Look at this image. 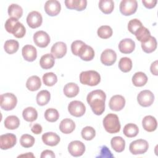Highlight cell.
<instances>
[{
  "label": "cell",
  "mask_w": 158,
  "mask_h": 158,
  "mask_svg": "<svg viewBox=\"0 0 158 158\" xmlns=\"http://www.w3.org/2000/svg\"><path fill=\"white\" fill-rule=\"evenodd\" d=\"M64 2L67 8L75 9L78 11L84 10L87 5V1L86 0H65Z\"/></svg>",
  "instance_id": "44dd1931"
},
{
  "label": "cell",
  "mask_w": 158,
  "mask_h": 158,
  "mask_svg": "<svg viewBox=\"0 0 158 158\" xmlns=\"http://www.w3.org/2000/svg\"><path fill=\"white\" fill-rule=\"evenodd\" d=\"M31 130L33 133H35L36 135H38L42 132L43 128H42V127L41 125H40L38 123H35V125H33L32 126Z\"/></svg>",
  "instance_id": "816d5d0a"
},
{
  "label": "cell",
  "mask_w": 158,
  "mask_h": 158,
  "mask_svg": "<svg viewBox=\"0 0 158 158\" xmlns=\"http://www.w3.org/2000/svg\"><path fill=\"white\" fill-rule=\"evenodd\" d=\"M20 125L19 118L15 115H10L4 120V126L7 129L15 130Z\"/></svg>",
  "instance_id": "4dcf8cb0"
},
{
  "label": "cell",
  "mask_w": 158,
  "mask_h": 158,
  "mask_svg": "<svg viewBox=\"0 0 158 158\" xmlns=\"http://www.w3.org/2000/svg\"><path fill=\"white\" fill-rule=\"evenodd\" d=\"M28 25L31 28H36L41 26L43 22V18L41 14L37 11L30 12L27 17Z\"/></svg>",
  "instance_id": "4fadbf2b"
},
{
  "label": "cell",
  "mask_w": 158,
  "mask_h": 158,
  "mask_svg": "<svg viewBox=\"0 0 158 158\" xmlns=\"http://www.w3.org/2000/svg\"><path fill=\"white\" fill-rule=\"evenodd\" d=\"M33 41L35 44L40 48H46L50 43L49 35L44 31H38L33 35Z\"/></svg>",
  "instance_id": "8fae6325"
},
{
  "label": "cell",
  "mask_w": 158,
  "mask_h": 158,
  "mask_svg": "<svg viewBox=\"0 0 158 158\" xmlns=\"http://www.w3.org/2000/svg\"><path fill=\"white\" fill-rule=\"evenodd\" d=\"M19 48V42L15 40H7L4 45L5 51L9 54H12L16 52Z\"/></svg>",
  "instance_id": "d590c367"
},
{
  "label": "cell",
  "mask_w": 158,
  "mask_h": 158,
  "mask_svg": "<svg viewBox=\"0 0 158 158\" xmlns=\"http://www.w3.org/2000/svg\"><path fill=\"white\" fill-rule=\"evenodd\" d=\"M50 98L51 94L48 90H41L37 94L36 102L39 106H43L48 103Z\"/></svg>",
  "instance_id": "8d00e7d4"
},
{
  "label": "cell",
  "mask_w": 158,
  "mask_h": 158,
  "mask_svg": "<svg viewBox=\"0 0 158 158\" xmlns=\"http://www.w3.org/2000/svg\"><path fill=\"white\" fill-rule=\"evenodd\" d=\"M44 117L47 121L49 122H54L58 120L59 114L56 109L49 108L45 111Z\"/></svg>",
  "instance_id": "b9f144b4"
},
{
  "label": "cell",
  "mask_w": 158,
  "mask_h": 158,
  "mask_svg": "<svg viewBox=\"0 0 158 158\" xmlns=\"http://www.w3.org/2000/svg\"><path fill=\"white\" fill-rule=\"evenodd\" d=\"M41 158H54L56 157L54 152L51 150H44L41 154Z\"/></svg>",
  "instance_id": "f907efd6"
},
{
  "label": "cell",
  "mask_w": 158,
  "mask_h": 158,
  "mask_svg": "<svg viewBox=\"0 0 158 158\" xmlns=\"http://www.w3.org/2000/svg\"><path fill=\"white\" fill-rule=\"evenodd\" d=\"M68 110L69 113L76 117H81L86 111L85 104L79 101H71L68 106Z\"/></svg>",
  "instance_id": "52a82bcc"
},
{
  "label": "cell",
  "mask_w": 158,
  "mask_h": 158,
  "mask_svg": "<svg viewBox=\"0 0 158 158\" xmlns=\"http://www.w3.org/2000/svg\"><path fill=\"white\" fill-rule=\"evenodd\" d=\"M22 116L26 121L32 122L36 120L38 117V112L34 107H28L23 110Z\"/></svg>",
  "instance_id": "f1b7e54d"
},
{
  "label": "cell",
  "mask_w": 158,
  "mask_h": 158,
  "mask_svg": "<svg viewBox=\"0 0 158 158\" xmlns=\"http://www.w3.org/2000/svg\"><path fill=\"white\" fill-rule=\"evenodd\" d=\"M17 142L16 136L12 133H6L0 136V148L2 150L14 147Z\"/></svg>",
  "instance_id": "9c48e42d"
},
{
  "label": "cell",
  "mask_w": 158,
  "mask_h": 158,
  "mask_svg": "<svg viewBox=\"0 0 158 158\" xmlns=\"http://www.w3.org/2000/svg\"><path fill=\"white\" fill-rule=\"evenodd\" d=\"M100 155L98 156L99 157H113L114 155L112 154L110 151L106 146H102L101 148Z\"/></svg>",
  "instance_id": "c3c4849f"
},
{
  "label": "cell",
  "mask_w": 158,
  "mask_h": 158,
  "mask_svg": "<svg viewBox=\"0 0 158 158\" xmlns=\"http://www.w3.org/2000/svg\"><path fill=\"white\" fill-rule=\"evenodd\" d=\"M135 48V43L130 38H125L121 40L118 44L119 51L123 54L131 53Z\"/></svg>",
  "instance_id": "ac0fdd59"
},
{
  "label": "cell",
  "mask_w": 158,
  "mask_h": 158,
  "mask_svg": "<svg viewBox=\"0 0 158 158\" xmlns=\"http://www.w3.org/2000/svg\"><path fill=\"white\" fill-rule=\"evenodd\" d=\"M19 22L18 19H15V18H9L8 19L6 23H5V28L6 30V31L10 33H11L12 32V30L13 28V27H14V25Z\"/></svg>",
  "instance_id": "7dc6e473"
},
{
  "label": "cell",
  "mask_w": 158,
  "mask_h": 158,
  "mask_svg": "<svg viewBox=\"0 0 158 158\" xmlns=\"http://www.w3.org/2000/svg\"><path fill=\"white\" fill-rule=\"evenodd\" d=\"M78 56H79L83 60H91L94 57V49L91 46H88L85 44L81 48Z\"/></svg>",
  "instance_id": "7402d4cb"
},
{
  "label": "cell",
  "mask_w": 158,
  "mask_h": 158,
  "mask_svg": "<svg viewBox=\"0 0 158 158\" xmlns=\"http://www.w3.org/2000/svg\"><path fill=\"white\" fill-rule=\"evenodd\" d=\"M112 148L117 152H121L125 149V141L121 136H115L111 139Z\"/></svg>",
  "instance_id": "4316f807"
},
{
  "label": "cell",
  "mask_w": 158,
  "mask_h": 158,
  "mask_svg": "<svg viewBox=\"0 0 158 158\" xmlns=\"http://www.w3.org/2000/svg\"><path fill=\"white\" fill-rule=\"evenodd\" d=\"M117 59L116 52L110 49H105L101 55V62L107 66L113 65Z\"/></svg>",
  "instance_id": "5bb4252c"
},
{
  "label": "cell",
  "mask_w": 158,
  "mask_h": 158,
  "mask_svg": "<svg viewBox=\"0 0 158 158\" xmlns=\"http://www.w3.org/2000/svg\"><path fill=\"white\" fill-rule=\"evenodd\" d=\"M157 65H158V61L156 60L154 62H152L150 67V70L151 73L154 75H158V72H157Z\"/></svg>",
  "instance_id": "f5cc1de1"
},
{
  "label": "cell",
  "mask_w": 158,
  "mask_h": 158,
  "mask_svg": "<svg viewBox=\"0 0 158 158\" xmlns=\"http://www.w3.org/2000/svg\"><path fill=\"white\" fill-rule=\"evenodd\" d=\"M23 156H25V157H35L34 155H33L31 152H28V153L26 154H22V155H20V156H18V157H23Z\"/></svg>",
  "instance_id": "db71d44e"
},
{
  "label": "cell",
  "mask_w": 158,
  "mask_h": 158,
  "mask_svg": "<svg viewBox=\"0 0 158 158\" xmlns=\"http://www.w3.org/2000/svg\"><path fill=\"white\" fill-rule=\"evenodd\" d=\"M141 48L144 52L146 53H151L156 49L157 48V41L156 39L151 36L149 38V40L141 43Z\"/></svg>",
  "instance_id": "f546056e"
},
{
  "label": "cell",
  "mask_w": 158,
  "mask_h": 158,
  "mask_svg": "<svg viewBox=\"0 0 158 158\" xmlns=\"http://www.w3.org/2000/svg\"><path fill=\"white\" fill-rule=\"evenodd\" d=\"M80 81L83 85L96 86L101 81V76L98 72L94 70L84 71L80 74Z\"/></svg>",
  "instance_id": "3957f363"
},
{
  "label": "cell",
  "mask_w": 158,
  "mask_h": 158,
  "mask_svg": "<svg viewBox=\"0 0 158 158\" xmlns=\"http://www.w3.org/2000/svg\"><path fill=\"white\" fill-rule=\"evenodd\" d=\"M51 54L54 58L60 59L63 57L67 53V45L62 41L54 43L51 49Z\"/></svg>",
  "instance_id": "2e32d148"
},
{
  "label": "cell",
  "mask_w": 158,
  "mask_h": 158,
  "mask_svg": "<svg viewBox=\"0 0 158 158\" xmlns=\"http://www.w3.org/2000/svg\"><path fill=\"white\" fill-rule=\"evenodd\" d=\"M106 99L105 93L102 90L96 89L91 91L87 95L86 101L94 114L100 115L105 110Z\"/></svg>",
  "instance_id": "6da1fadb"
},
{
  "label": "cell",
  "mask_w": 158,
  "mask_h": 158,
  "mask_svg": "<svg viewBox=\"0 0 158 158\" xmlns=\"http://www.w3.org/2000/svg\"><path fill=\"white\" fill-rule=\"evenodd\" d=\"M17 103V97L12 93H7L1 95V107L5 110H11Z\"/></svg>",
  "instance_id": "277c9868"
},
{
  "label": "cell",
  "mask_w": 158,
  "mask_h": 158,
  "mask_svg": "<svg viewBox=\"0 0 158 158\" xmlns=\"http://www.w3.org/2000/svg\"><path fill=\"white\" fill-rule=\"evenodd\" d=\"M100 10L106 14H110L114 7V2L112 0H101L99 2Z\"/></svg>",
  "instance_id": "1f68e13d"
},
{
  "label": "cell",
  "mask_w": 158,
  "mask_h": 158,
  "mask_svg": "<svg viewBox=\"0 0 158 158\" xmlns=\"http://www.w3.org/2000/svg\"><path fill=\"white\" fill-rule=\"evenodd\" d=\"M157 1L156 0H148V1H142V3L145 7L148 9H152L157 4Z\"/></svg>",
  "instance_id": "681fc988"
},
{
  "label": "cell",
  "mask_w": 158,
  "mask_h": 158,
  "mask_svg": "<svg viewBox=\"0 0 158 158\" xmlns=\"http://www.w3.org/2000/svg\"><path fill=\"white\" fill-rule=\"evenodd\" d=\"M97 33L99 37L102 39H107L112 35L113 31L110 27L108 25L101 26L97 31Z\"/></svg>",
  "instance_id": "f35d334b"
},
{
  "label": "cell",
  "mask_w": 158,
  "mask_h": 158,
  "mask_svg": "<svg viewBox=\"0 0 158 158\" xmlns=\"http://www.w3.org/2000/svg\"><path fill=\"white\" fill-rule=\"evenodd\" d=\"M138 7L137 1L135 0H123L120 4V12L126 16L131 15L136 12Z\"/></svg>",
  "instance_id": "8992f818"
},
{
  "label": "cell",
  "mask_w": 158,
  "mask_h": 158,
  "mask_svg": "<svg viewBox=\"0 0 158 158\" xmlns=\"http://www.w3.org/2000/svg\"><path fill=\"white\" fill-rule=\"evenodd\" d=\"M118 67L120 70L123 72H128L132 68L131 60L127 57H122L118 62Z\"/></svg>",
  "instance_id": "74e56055"
},
{
  "label": "cell",
  "mask_w": 158,
  "mask_h": 158,
  "mask_svg": "<svg viewBox=\"0 0 158 158\" xmlns=\"http://www.w3.org/2000/svg\"><path fill=\"white\" fill-rule=\"evenodd\" d=\"M63 91L67 97L73 98L78 94L79 87L75 83H69L64 86Z\"/></svg>",
  "instance_id": "484cf974"
},
{
  "label": "cell",
  "mask_w": 158,
  "mask_h": 158,
  "mask_svg": "<svg viewBox=\"0 0 158 158\" xmlns=\"http://www.w3.org/2000/svg\"><path fill=\"white\" fill-rule=\"evenodd\" d=\"M143 26V24L140 20L137 19H134L129 21L128 23V30L132 34L135 35L136 31Z\"/></svg>",
  "instance_id": "f6af8a7d"
},
{
  "label": "cell",
  "mask_w": 158,
  "mask_h": 158,
  "mask_svg": "<svg viewBox=\"0 0 158 158\" xmlns=\"http://www.w3.org/2000/svg\"><path fill=\"white\" fill-rule=\"evenodd\" d=\"M41 86V81L40 78L36 75H33L28 78L26 82V87L27 88L31 91H35L40 89Z\"/></svg>",
  "instance_id": "d4e9b609"
},
{
  "label": "cell",
  "mask_w": 158,
  "mask_h": 158,
  "mask_svg": "<svg viewBox=\"0 0 158 158\" xmlns=\"http://www.w3.org/2000/svg\"><path fill=\"white\" fill-rule=\"evenodd\" d=\"M25 33H26V30L25 27L22 23L19 22H18L14 25L11 32V33L13 34V35L17 38H23L25 36Z\"/></svg>",
  "instance_id": "60d3db41"
},
{
  "label": "cell",
  "mask_w": 158,
  "mask_h": 158,
  "mask_svg": "<svg viewBox=\"0 0 158 158\" xmlns=\"http://www.w3.org/2000/svg\"><path fill=\"white\" fill-rule=\"evenodd\" d=\"M125 105V99L123 96L121 95H114L113 96L109 102L110 109L114 111L121 110Z\"/></svg>",
  "instance_id": "9a60e30c"
},
{
  "label": "cell",
  "mask_w": 158,
  "mask_h": 158,
  "mask_svg": "<svg viewBox=\"0 0 158 158\" xmlns=\"http://www.w3.org/2000/svg\"><path fill=\"white\" fill-rule=\"evenodd\" d=\"M147 81L148 77L146 75L142 72L135 73L132 77V83L135 86H143L146 84Z\"/></svg>",
  "instance_id": "83f0119b"
},
{
  "label": "cell",
  "mask_w": 158,
  "mask_h": 158,
  "mask_svg": "<svg viewBox=\"0 0 158 158\" xmlns=\"http://www.w3.org/2000/svg\"><path fill=\"white\" fill-rule=\"evenodd\" d=\"M22 54L23 59L28 62L34 61L37 57L36 49L30 44H27L22 48Z\"/></svg>",
  "instance_id": "e0dca14e"
},
{
  "label": "cell",
  "mask_w": 158,
  "mask_h": 158,
  "mask_svg": "<svg viewBox=\"0 0 158 158\" xmlns=\"http://www.w3.org/2000/svg\"><path fill=\"white\" fill-rule=\"evenodd\" d=\"M85 44V43L82 41H80V40L74 41L71 44V50L73 54L75 56H78L81 48Z\"/></svg>",
  "instance_id": "bcb514c9"
},
{
  "label": "cell",
  "mask_w": 158,
  "mask_h": 158,
  "mask_svg": "<svg viewBox=\"0 0 158 158\" xmlns=\"http://www.w3.org/2000/svg\"><path fill=\"white\" fill-rule=\"evenodd\" d=\"M75 128V122L70 118L63 119L59 125V129L64 134H69L73 131Z\"/></svg>",
  "instance_id": "603a6c76"
},
{
  "label": "cell",
  "mask_w": 158,
  "mask_h": 158,
  "mask_svg": "<svg viewBox=\"0 0 158 158\" xmlns=\"http://www.w3.org/2000/svg\"><path fill=\"white\" fill-rule=\"evenodd\" d=\"M55 63V58L51 54H46L41 56L40 64L43 69H49L52 68Z\"/></svg>",
  "instance_id": "cb8c5ba5"
},
{
  "label": "cell",
  "mask_w": 158,
  "mask_h": 158,
  "mask_svg": "<svg viewBox=\"0 0 158 158\" xmlns=\"http://www.w3.org/2000/svg\"><path fill=\"white\" fill-rule=\"evenodd\" d=\"M43 142L50 146H54L59 144L60 137L58 135L53 132H47L42 135Z\"/></svg>",
  "instance_id": "d6986e66"
},
{
  "label": "cell",
  "mask_w": 158,
  "mask_h": 158,
  "mask_svg": "<svg viewBox=\"0 0 158 158\" xmlns=\"http://www.w3.org/2000/svg\"><path fill=\"white\" fill-rule=\"evenodd\" d=\"M8 14L9 17L17 19H20L23 14L22 8L16 4H12L8 7Z\"/></svg>",
  "instance_id": "d6a6232c"
},
{
  "label": "cell",
  "mask_w": 158,
  "mask_h": 158,
  "mask_svg": "<svg viewBox=\"0 0 158 158\" xmlns=\"http://www.w3.org/2000/svg\"><path fill=\"white\" fill-rule=\"evenodd\" d=\"M20 143L22 147L28 148L33 146L35 143V138L30 135L24 134L22 135L20 139Z\"/></svg>",
  "instance_id": "7bdbcfd3"
},
{
  "label": "cell",
  "mask_w": 158,
  "mask_h": 158,
  "mask_svg": "<svg viewBox=\"0 0 158 158\" xmlns=\"http://www.w3.org/2000/svg\"><path fill=\"white\" fill-rule=\"evenodd\" d=\"M142 125L146 131L152 132L156 130L157 123L155 117L152 115H147L143 118L142 120Z\"/></svg>",
  "instance_id": "ffe728a7"
},
{
  "label": "cell",
  "mask_w": 158,
  "mask_h": 158,
  "mask_svg": "<svg viewBox=\"0 0 158 158\" xmlns=\"http://www.w3.org/2000/svg\"><path fill=\"white\" fill-rule=\"evenodd\" d=\"M149 148L148 143L146 140L139 139L132 141L129 146V150L132 154H142L145 153Z\"/></svg>",
  "instance_id": "5b68a950"
},
{
  "label": "cell",
  "mask_w": 158,
  "mask_h": 158,
  "mask_svg": "<svg viewBox=\"0 0 158 158\" xmlns=\"http://www.w3.org/2000/svg\"><path fill=\"white\" fill-rule=\"evenodd\" d=\"M138 132H139V129L138 126L131 123L125 125L123 130V134L127 137H128V138L135 137L138 135Z\"/></svg>",
  "instance_id": "e575fe53"
},
{
  "label": "cell",
  "mask_w": 158,
  "mask_h": 158,
  "mask_svg": "<svg viewBox=\"0 0 158 158\" xmlns=\"http://www.w3.org/2000/svg\"><path fill=\"white\" fill-rule=\"evenodd\" d=\"M60 9V4L57 0L47 1L44 4V10L49 16H56L58 15Z\"/></svg>",
  "instance_id": "7c38bea8"
},
{
  "label": "cell",
  "mask_w": 158,
  "mask_h": 158,
  "mask_svg": "<svg viewBox=\"0 0 158 158\" xmlns=\"http://www.w3.org/2000/svg\"><path fill=\"white\" fill-rule=\"evenodd\" d=\"M81 134L82 138L84 139L86 141H90L95 137L96 131L93 127L87 126L82 129Z\"/></svg>",
  "instance_id": "ee69618b"
},
{
  "label": "cell",
  "mask_w": 158,
  "mask_h": 158,
  "mask_svg": "<svg viewBox=\"0 0 158 158\" xmlns=\"http://www.w3.org/2000/svg\"><path fill=\"white\" fill-rule=\"evenodd\" d=\"M138 104L143 107H149L151 106L154 101V94L149 90L141 91L137 96Z\"/></svg>",
  "instance_id": "ba28073f"
},
{
  "label": "cell",
  "mask_w": 158,
  "mask_h": 158,
  "mask_svg": "<svg viewBox=\"0 0 158 158\" xmlns=\"http://www.w3.org/2000/svg\"><path fill=\"white\" fill-rule=\"evenodd\" d=\"M135 35L136 36V39L139 41L141 43L147 41L149 38L151 37L150 31L148 28L142 26L140 27L135 33Z\"/></svg>",
  "instance_id": "836d02e7"
},
{
  "label": "cell",
  "mask_w": 158,
  "mask_h": 158,
  "mask_svg": "<svg viewBox=\"0 0 158 158\" xmlns=\"http://www.w3.org/2000/svg\"><path fill=\"white\" fill-rule=\"evenodd\" d=\"M42 79L44 84L48 86H52L57 81V76L53 72H48L44 73Z\"/></svg>",
  "instance_id": "ab89813d"
},
{
  "label": "cell",
  "mask_w": 158,
  "mask_h": 158,
  "mask_svg": "<svg viewBox=\"0 0 158 158\" xmlns=\"http://www.w3.org/2000/svg\"><path fill=\"white\" fill-rule=\"evenodd\" d=\"M103 126L106 131L109 133H118L120 130L118 117L114 114H107L103 119Z\"/></svg>",
  "instance_id": "7a4b0ae2"
},
{
  "label": "cell",
  "mask_w": 158,
  "mask_h": 158,
  "mask_svg": "<svg viewBox=\"0 0 158 158\" xmlns=\"http://www.w3.org/2000/svg\"><path fill=\"white\" fill-rule=\"evenodd\" d=\"M68 151L72 156L74 157H79L84 154L85 151V146L80 141H73L69 144Z\"/></svg>",
  "instance_id": "30bf717a"
}]
</instances>
